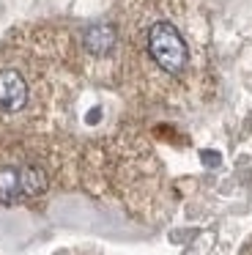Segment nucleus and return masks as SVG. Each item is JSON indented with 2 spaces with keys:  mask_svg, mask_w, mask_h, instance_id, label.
Instances as JSON below:
<instances>
[{
  "mask_svg": "<svg viewBox=\"0 0 252 255\" xmlns=\"http://www.w3.org/2000/svg\"><path fill=\"white\" fill-rule=\"evenodd\" d=\"M19 187H22V195L27 198H36L47 189V176H44L41 167H22L19 170Z\"/></svg>",
  "mask_w": 252,
  "mask_h": 255,
  "instance_id": "4",
  "label": "nucleus"
},
{
  "mask_svg": "<svg viewBox=\"0 0 252 255\" xmlns=\"http://www.w3.org/2000/svg\"><path fill=\"white\" fill-rule=\"evenodd\" d=\"M22 195L19 170L14 167H0V203H16Z\"/></svg>",
  "mask_w": 252,
  "mask_h": 255,
  "instance_id": "5",
  "label": "nucleus"
},
{
  "mask_svg": "<svg viewBox=\"0 0 252 255\" xmlns=\"http://www.w3.org/2000/svg\"><path fill=\"white\" fill-rule=\"evenodd\" d=\"M145 47H148L151 61L167 74H181L186 69V63H189V50H186L184 36L167 19H159V22H153L148 28Z\"/></svg>",
  "mask_w": 252,
  "mask_h": 255,
  "instance_id": "1",
  "label": "nucleus"
},
{
  "mask_svg": "<svg viewBox=\"0 0 252 255\" xmlns=\"http://www.w3.org/2000/svg\"><path fill=\"white\" fill-rule=\"evenodd\" d=\"M203 162H208V165H217L219 156H217V154H203Z\"/></svg>",
  "mask_w": 252,
  "mask_h": 255,
  "instance_id": "6",
  "label": "nucleus"
},
{
  "mask_svg": "<svg viewBox=\"0 0 252 255\" xmlns=\"http://www.w3.org/2000/svg\"><path fill=\"white\" fill-rule=\"evenodd\" d=\"M27 105V83L16 69L0 72V110L3 113H19Z\"/></svg>",
  "mask_w": 252,
  "mask_h": 255,
  "instance_id": "2",
  "label": "nucleus"
},
{
  "mask_svg": "<svg viewBox=\"0 0 252 255\" xmlns=\"http://www.w3.org/2000/svg\"><path fill=\"white\" fill-rule=\"evenodd\" d=\"M115 41H118V36H115V28L107 22H99V25H91V28L85 30V47L91 55L96 58H104L113 52Z\"/></svg>",
  "mask_w": 252,
  "mask_h": 255,
  "instance_id": "3",
  "label": "nucleus"
}]
</instances>
